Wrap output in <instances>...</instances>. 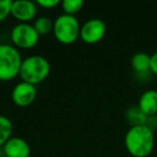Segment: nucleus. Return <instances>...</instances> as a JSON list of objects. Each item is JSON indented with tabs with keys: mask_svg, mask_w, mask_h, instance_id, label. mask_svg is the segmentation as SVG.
Masks as SVG:
<instances>
[{
	"mask_svg": "<svg viewBox=\"0 0 157 157\" xmlns=\"http://www.w3.org/2000/svg\"><path fill=\"white\" fill-rule=\"evenodd\" d=\"M39 39V33L29 23H18L11 30V41L16 48H33L38 44Z\"/></svg>",
	"mask_w": 157,
	"mask_h": 157,
	"instance_id": "obj_5",
	"label": "nucleus"
},
{
	"mask_svg": "<svg viewBox=\"0 0 157 157\" xmlns=\"http://www.w3.org/2000/svg\"><path fill=\"white\" fill-rule=\"evenodd\" d=\"M154 131L145 125L130 126L125 135V146L133 157H146L154 147Z\"/></svg>",
	"mask_w": 157,
	"mask_h": 157,
	"instance_id": "obj_1",
	"label": "nucleus"
},
{
	"mask_svg": "<svg viewBox=\"0 0 157 157\" xmlns=\"http://www.w3.org/2000/svg\"><path fill=\"white\" fill-rule=\"evenodd\" d=\"M51 73V63L45 57L31 55L23 59L20 76L23 82L37 85L45 81Z\"/></svg>",
	"mask_w": 157,
	"mask_h": 157,
	"instance_id": "obj_2",
	"label": "nucleus"
},
{
	"mask_svg": "<svg viewBox=\"0 0 157 157\" xmlns=\"http://www.w3.org/2000/svg\"><path fill=\"white\" fill-rule=\"evenodd\" d=\"M12 101L15 105L21 108H26L33 105L37 98V88L33 84L26 82H20L16 84L11 94Z\"/></svg>",
	"mask_w": 157,
	"mask_h": 157,
	"instance_id": "obj_7",
	"label": "nucleus"
},
{
	"mask_svg": "<svg viewBox=\"0 0 157 157\" xmlns=\"http://www.w3.org/2000/svg\"><path fill=\"white\" fill-rule=\"evenodd\" d=\"M81 25L75 16L61 14L54 21L53 33L61 44H72L80 38Z\"/></svg>",
	"mask_w": 157,
	"mask_h": 157,
	"instance_id": "obj_4",
	"label": "nucleus"
},
{
	"mask_svg": "<svg viewBox=\"0 0 157 157\" xmlns=\"http://www.w3.org/2000/svg\"><path fill=\"white\" fill-rule=\"evenodd\" d=\"M131 67L138 73H146L151 70V55L146 52H137L131 57Z\"/></svg>",
	"mask_w": 157,
	"mask_h": 157,
	"instance_id": "obj_11",
	"label": "nucleus"
},
{
	"mask_svg": "<svg viewBox=\"0 0 157 157\" xmlns=\"http://www.w3.org/2000/svg\"><path fill=\"white\" fill-rule=\"evenodd\" d=\"M138 105L146 115L157 114V90H147L142 93Z\"/></svg>",
	"mask_w": 157,
	"mask_h": 157,
	"instance_id": "obj_10",
	"label": "nucleus"
},
{
	"mask_svg": "<svg viewBox=\"0 0 157 157\" xmlns=\"http://www.w3.org/2000/svg\"><path fill=\"white\" fill-rule=\"evenodd\" d=\"M60 5L63 8V14L75 16V14H78L82 10L84 2L82 0H63Z\"/></svg>",
	"mask_w": 157,
	"mask_h": 157,
	"instance_id": "obj_15",
	"label": "nucleus"
},
{
	"mask_svg": "<svg viewBox=\"0 0 157 157\" xmlns=\"http://www.w3.org/2000/svg\"><path fill=\"white\" fill-rule=\"evenodd\" d=\"M147 115L141 110L139 105H132L126 111V120L131 126H140L144 125Z\"/></svg>",
	"mask_w": 157,
	"mask_h": 157,
	"instance_id": "obj_12",
	"label": "nucleus"
},
{
	"mask_svg": "<svg viewBox=\"0 0 157 157\" xmlns=\"http://www.w3.org/2000/svg\"><path fill=\"white\" fill-rule=\"evenodd\" d=\"M11 15L20 23H28L37 15V3L30 0L12 1Z\"/></svg>",
	"mask_w": 157,
	"mask_h": 157,
	"instance_id": "obj_8",
	"label": "nucleus"
},
{
	"mask_svg": "<svg viewBox=\"0 0 157 157\" xmlns=\"http://www.w3.org/2000/svg\"><path fill=\"white\" fill-rule=\"evenodd\" d=\"M22 55L13 44H0V81L7 82L20 75Z\"/></svg>",
	"mask_w": 157,
	"mask_h": 157,
	"instance_id": "obj_3",
	"label": "nucleus"
},
{
	"mask_svg": "<svg viewBox=\"0 0 157 157\" xmlns=\"http://www.w3.org/2000/svg\"><path fill=\"white\" fill-rule=\"evenodd\" d=\"M151 71L157 74V51L151 55Z\"/></svg>",
	"mask_w": 157,
	"mask_h": 157,
	"instance_id": "obj_19",
	"label": "nucleus"
},
{
	"mask_svg": "<svg viewBox=\"0 0 157 157\" xmlns=\"http://www.w3.org/2000/svg\"><path fill=\"white\" fill-rule=\"evenodd\" d=\"M144 125L155 132V130L157 129V114H154V115H147V118H146V122Z\"/></svg>",
	"mask_w": 157,
	"mask_h": 157,
	"instance_id": "obj_18",
	"label": "nucleus"
},
{
	"mask_svg": "<svg viewBox=\"0 0 157 157\" xmlns=\"http://www.w3.org/2000/svg\"><path fill=\"white\" fill-rule=\"evenodd\" d=\"M13 132V124L9 117L5 115H0V148L12 138Z\"/></svg>",
	"mask_w": 157,
	"mask_h": 157,
	"instance_id": "obj_13",
	"label": "nucleus"
},
{
	"mask_svg": "<svg viewBox=\"0 0 157 157\" xmlns=\"http://www.w3.org/2000/svg\"><path fill=\"white\" fill-rule=\"evenodd\" d=\"M12 0H0V23L11 15Z\"/></svg>",
	"mask_w": 157,
	"mask_h": 157,
	"instance_id": "obj_16",
	"label": "nucleus"
},
{
	"mask_svg": "<svg viewBox=\"0 0 157 157\" xmlns=\"http://www.w3.org/2000/svg\"><path fill=\"white\" fill-rule=\"evenodd\" d=\"M36 3L40 7L45 8V9H53V8L60 5L59 0H37Z\"/></svg>",
	"mask_w": 157,
	"mask_h": 157,
	"instance_id": "obj_17",
	"label": "nucleus"
},
{
	"mask_svg": "<svg viewBox=\"0 0 157 157\" xmlns=\"http://www.w3.org/2000/svg\"><path fill=\"white\" fill-rule=\"evenodd\" d=\"M107 25L100 18H92L81 25L80 38L86 44H96L103 39Z\"/></svg>",
	"mask_w": 157,
	"mask_h": 157,
	"instance_id": "obj_6",
	"label": "nucleus"
},
{
	"mask_svg": "<svg viewBox=\"0 0 157 157\" xmlns=\"http://www.w3.org/2000/svg\"><path fill=\"white\" fill-rule=\"evenodd\" d=\"M33 27L39 33V36H46L50 33H53V28H54V22L48 16H41L38 17L33 23Z\"/></svg>",
	"mask_w": 157,
	"mask_h": 157,
	"instance_id": "obj_14",
	"label": "nucleus"
},
{
	"mask_svg": "<svg viewBox=\"0 0 157 157\" xmlns=\"http://www.w3.org/2000/svg\"><path fill=\"white\" fill-rule=\"evenodd\" d=\"M6 157H29L30 145L21 137H12L2 147Z\"/></svg>",
	"mask_w": 157,
	"mask_h": 157,
	"instance_id": "obj_9",
	"label": "nucleus"
}]
</instances>
